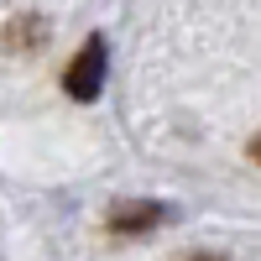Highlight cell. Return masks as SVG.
<instances>
[{"label": "cell", "mask_w": 261, "mask_h": 261, "mask_svg": "<svg viewBox=\"0 0 261 261\" xmlns=\"http://www.w3.org/2000/svg\"><path fill=\"white\" fill-rule=\"evenodd\" d=\"M99 79H105V42L94 37L89 47L73 58V68H68V94L73 99H94L99 94Z\"/></svg>", "instance_id": "cell-1"}, {"label": "cell", "mask_w": 261, "mask_h": 261, "mask_svg": "<svg viewBox=\"0 0 261 261\" xmlns=\"http://www.w3.org/2000/svg\"><path fill=\"white\" fill-rule=\"evenodd\" d=\"M251 157H256V162H261V141H256V146H251Z\"/></svg>", "instance_id": "cell-2"}]
</instances>
